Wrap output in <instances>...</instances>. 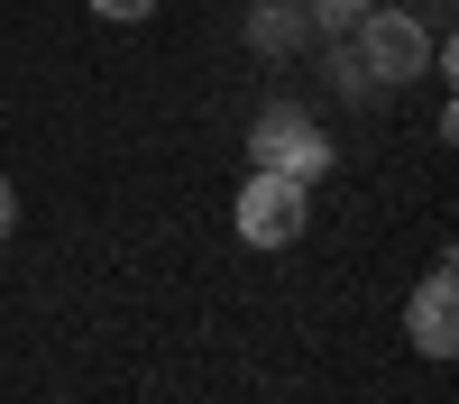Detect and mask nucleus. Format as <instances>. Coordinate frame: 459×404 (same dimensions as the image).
I'll return each instance as SVG.
<instances>
[{
  "label": "nucleus",
  "mask_w": 459,
  "mask_h": 404,
  "mask_svg": "<svg viewBox=\"0 0 459 404\" xmlns=\"http://www.w3.org/2000/svg\"><path fill=\"white\" fill-rule=\"evenodd\" d=\"M350 37H368V83H404V73H423V28L413 19H359Z\"/></svg>",
  "instance_id": "nucleus-4"
},
{
  "label": "nucleus",
  "mask_w": 459,
  "mask_h": 404,
  "mask_svg": "<svg viewBox=\"0 0 459 404\" xmlns=\"http://www.w3.org/2000/svg\"><path fill=\"white\" fill-rule=\"evenodd\" d=\"M10 220H19V193H10V175H0V239H10Z\"/></svg>",
  "instance_id": "nucleus-7"
},
{
  "label": "nucleus",
  "mask_w": 459,
  "mask_h": 404,
  "mask_svg": "<svg viewBox=\"0 0 459 404\" xmlns=\"http://www.w3.org/2000/svg\"><path fill=\"white\" fill-rule=\"evenodd\" d=\"M92 19H110V28H138V19H157V0H92Z\"/></svg>",
  "instance_id": "nucleus-6"
},
{
  "label": "nucleus",
  "mask_w": 459,
  "mask_h": 404,
  "mask_svg": "<svg viewBox=\"0 0 459 404\" xmlns=\"http://www.w3.org/2000/svg\"><path fill=\"white\" fill-rule=\"evenodd\" d=\"M248 166H257V175L322 184V175H331V138H322V120H313V110L276 101V110H257V129H248Z\"/></svg>",
  "instance_id": "nucleus-1"
},
{
  "label": "nucleus",
  "mask_w": 459,
  "mask_h": 404,
  "mask_svg": "<svg viewBox=\"0 0 459 404\" xmlns=\"http://www.w3.org/2000/svg\"><path fill=\"white\" fill-rule=\"evenodd\" d=\"M303 193L313 184H294V175H248L239 184V239L248 248H294L303 239Z\"/></svg>",
  "instance_id": "nucleus-2"
},
{
  "label": "nucleus",
  "mask_w": 459,
  "mask_h": 404,
  "mask_svg": "<svg viewBox=\"0 0 459 404\" xmlns=\"http://www.w3.org/2000/svg\"><path fill=\"white\" fill-rule=\"evenodd\" d=\"M313 19H322V37H350L368 19V0H313Z\"/></svg>",
  "instance_id": "nucleus-5"
},
{
  "label": "nucleus",
  "mask_w": 459,
  "mask_h": 404,
  "mask_svg": "<svg viewBox=\"0 0 459 404\" xmlns=\"http://www.w3.org/2000/svg\"><path fill=\"white\" fill-rule=\"evenodd\" d=\"M413 349H423V358L459 349V276L450 267H432L423 285H413Z\"/></svg>",
  "instance_id": "nucleus-3"
}]
</instances>
